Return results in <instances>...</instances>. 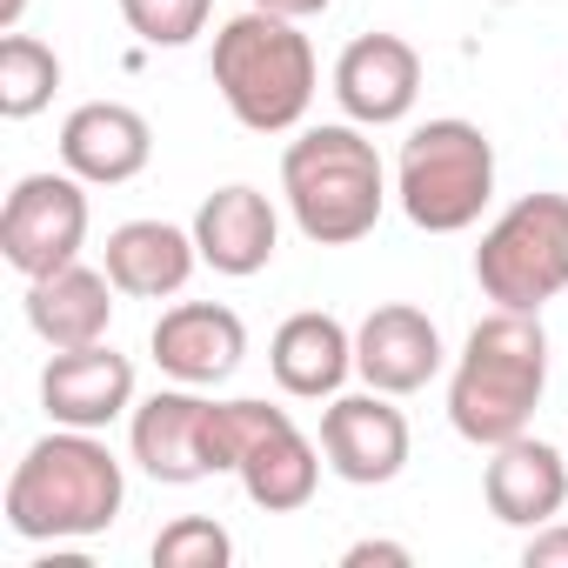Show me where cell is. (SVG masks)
I'll return each instance as SVG.
<instances>
[{"mask_svg":"<svg viewBox=\"0 0 568 568\" xmlns=\"http://www.w3.org/2000/svg\"><path fill=\"white\" fill-rule=\"evenodd\" d=\"M267 375L281 395H295V402H335L342 382L355 375V335L322 315V308H302L274 328L267 342Z\"/></svg>","mask_w":568,"mask_h":568,"instance_id":"e0dca14e","label":"cell"},{"mask_svg":"<svg viewBox=\"0 0 568 568\" xmlns=\"http://www.w3.org/2000/svg\"><path fill=\"white\" fill-rule=\"evenodd\" d=\"M214 88L247 134H288L315 108V48L302 21L247 8L214 34Z\"/></svg>","mask_w":568,"mask_h":568,"instance_id":"277c9868","label":"cell"},{"mask_svg":"<svg viewBox=\"0 0 568 568\" xmlns=\"http://www.w3.org/2000/svg\"><path fill=\"white\" fill-rule=\"evenodd\" d=\"M21 14H28V0H0V34H14Z\"/></svg>","mask_w":568,"mask_h":568,"instance_id":"4316f807","label":"cell"},{"mask_svg":"<svg viewBox=\"0 0 568 568\" xmlns=\"http://www.w3.org/2000/svg\"><path fill=\"white\" fill-rule=\"evenodd\" d=\"M148 348H154L161 375H174L187 388H221L247 355V328L221 302H174V308H161Z\"/></svg>","mask_w":568,"mask_h":568,"instance_id":"7c38bea8","label":"cell"},{"mask_svg":"<svg viewBox=\"0 0 568 568\" xmlns=\"http://www.w3.org/2000/svg\"><path fill=\"white\" fill-rule=\"evenodd\" d=\"M54 88H61V54L14 28L8 41H0V114H8V121H34L54 101Z\"/></svg>","mask_w":568,"mask_h":568,"instance_id":"44dd1931","label":"cell"},{"mask_svg":"<svg viewBox=\"0 0 568 568\" xmlns=\"http://www.w3.org/2000/svg\"><path fill=\"white\" fill-rule=\"evenodd\" d=\"M128 448L141 462V475L168 481V488H187V481H207L221 475L214 468V402L194 395L187 382L181 388H161L148 402H134L128 415Z\"/></svg>","mask_w":568,"mask_h":568,"instance_id":"ba28073f","label":"cell"},{"mask_svg":"<svg viewBox=\"0 0 568 568\" xmlns=\"http://www.w3.org/2000/svg\"><path fill=\"white\" fill-rule=\"evenodd\" d=\"M128 475L94 428L41 435L8 475V535L21 541H88L121 521Z\"/></svg>","mask_w":568,"mask_h":568,"instance_id":"6da1fadb","label":"cell"},{"mask_svg":"<svg viewBox=\"0 0 568 568\" xmlns=\"http://www.w3.org/2000/svg\"><path fill=\"white\" fill-rule=\"evenodd\" d=\"M214 0H121V21L148 41V48H187L207 34Z\"/></svg>","mask_w":568,"mask_h":568,"instance_id":"603a6c76","label":"cell"},{"mask_svg":"<svg viewBox=\"0 0 568 568\" xmlns=\"http://www.w3.org/2000/svg\"><path fill=\"white\" fill-rule=\"evenodd\" d=\"M548 388V328L541 315L521 308H495L488 322L468 328L455 375H448V422L462 442L475 448H501L515 435H528L535 408Z\"/></svg>","mask_w":568,"mask_h":568,"instance_id":"7a4b0ae2","label":"cell"},{"mask_svg":"<svg viewBox=\"0 0 568 568\" xmlns=\"http://www.w3.org/2000/svg\"><path fill=\"white\" fill-rule=\"evenodd\" d=\"M88 247V181L81 174H21L8 207H0V254L14 274L41 281L68 261H81Z\"/></svg>","mask_w":568,"mask_h":568,"instance_id":"52a82bcc","label":"cell"},{"mask_svg":"<svg viewBox=\"0 0 568 568\" xmlns=\"http://www.w3.org/2000/svg\"><path fill=\"white\" fill-rule=\"evenodd\" d=\"M442 328L408 308V302H382L362 328H355V375L382 395H415L442 375Z\"/></svg>","mask_w":568,"mask_h":568,"instance_id":"9a60e30c","label":"cell"},{"mask_svg":"<svg viewBox=\"0 0 568 568\" xmlns=\"http://www.w3.org/2000/svg\"><path fill=\"white\" fill-rule=\"evenodd\" d=\"M41 408L54 428H114L121 415H134V362L114 342H88V348H54V362L41 368Z\"/></svg>","mask_w":568,"mask_h":568,"instance_id":"30bf717a","label":"cell"},{"mask_svg":"<svg viewBox=\"0 0 568 568\" xmlns=\"http://www.w3.org/2000/svg\"><path fill=\"white\" fill-rule=\"evenodd\" d=\"M114 281L108 267H88V261H68L41 281H28V328L48 342V348H88V342H108L114 328Z\"/></svg>","mask_w":568,"mask_h":568,"instance_id":"ffe728a7","label":"cell"},{"mask_svg":"<svg viewBox=\"0 0 568 568\" xmlns=\"http://www.w3.org/2000/svg\"><path fill=\"white\" fill-rule=\"evenodd\" d=\"M521 568H568V521H541V528H528Z\"/></svg>","mask_w":568,"mask_h":568,"instance_id":"cb8c5ba5","label":"cell"},{"mask_svg":"<svg viewBox=\"0 0 568 568\" xmlns=\"http://www.w3.org/2000/svg\"><path fill=\"white\" fill-rule=\"evenodd\" d=\"M234 561V535L214 515H181L154 535V568H227Z\"/></svg>","mask_w":568,"mask_h":568,"instance_id":"7402d4cb","label":"cell"},{"mask_svg":"<svg viewBox=\"0 0 568 568\" xmlns=\"http://www.w3.org/2000/svg\"><path fill=\"white\" fill-rule=\"evenodd\" d=\"M154 161V128L128 101H81L61 121V168L88 187H121Z\"/></svg>","mask_w":568,"mask_h":568,"instance_id":"4fadbf2b","label":"cell"},{"mask_svg":"<svg viewBox=\"0 0 568 568\" xmlns=\"http://www.w3.org/2000/svg\"><path fill=\"white\" fill-rule=\"evenodd\" d=\"M481 495H488V515L508 521V528H541L561 515L568 501V455L535 442V435H515L501 448H488V468H481Z\"/></svg>","mask_w":568,"mask_h":568,"instance_id":"2e32d148","label":"cell"},{"mask_svg":"<svg viewBox=\"0 0 568 568\" xmlns=\"http://www.w3.org/2000/svg\"><path fill=\"white\" fill-rule=\"evenodd\" d=\"M375 561H382V568H408L415 548H408V541H355V548L342 555V568H375Z\"/></svg>","mask_w":568,"mask_h":568,"instance_id":"d4e9b609","label":"cell"},{"mask_svg":"<svg viewBox=\"0 0 568 568\" xmlns=\"http://www.w3.org/2000/svg\"><path fill=\"white\" fill-rule=\"evenodd\" d=\"M247 8H267V14H288V21H315V14H328L335 0H247Z\"/></svg>","mask_w":568,"mask_h":568,"instance_id":"484cf974","label":"cell"},{"mask_svg":"<svg viewBox=\"0 0 568 568\" xmlns=\"http://www.w3.org/2000/svg\"><path fill=\"white\" fill-rule=\"evenodd\" d=\"M322 455L342 481L355 488H382L408 468V415L395 408V395L368 388V395H335L322 408Z\"/></svg>","mask_w":568,"mask_h":568,"instance_id":"9c48e42d","label":"cell"},{"mask_svg":"<svg viewBox=\"0 0 568 568\" xmlns=\"http://www.w3.org/2000/svg\"><path fill=\"white\" fill-rule=\"evenodd\" d=\"M422 94V54L402 34H362L335 61V101L355 128H395L415 114Z\"/></svg>","mask_w":568,"mask_h":568,"instance_id":"8fae6325","label":"cell"},{"mask_svg":"<svg viewBox=\"0 0 568 568\" xmlns=\"http://www.w3.org/2000/svg\"><path fill=\"white\" fill-rule=\"evenodd\" d=\"M322 462H328L322 442H308L288 408H274V415L261 422V435L247 442V455H241L234 475H241V488H247V501H254L261 515H295V508L315 501Z\"/></svg>","mask_w":568,"mask_h":568,"instance_id":"ac0fdd59","label":"cell"},{"mask_svg":"<svg viewBox=\"0 0 568 568\" xmlns=\"http://www.w3.org/2000/svg\"><path fill=\"white\" fill-rule=\"evenodd\" d=\"M475 281L495 308L541 315L568 295V194H521L475 247Z\"/></svg>","mask_w":568,"mask_h":568,"instance_id":"8992f818","label":"cell"},{"mask_svg":"<svg viewBox=\"0 0 568 568\" xmlns=\"http://www.w3.org/2000/svg\"><path fill=\"white\" fill-rule=\"evenodd\" d=\"M395 201H402V214L422 234H462V227H475L481 207L495 201V141L475 121H462V114L422 121L402 141Z\"/></svg>","mask_w":568,"mask_h":568,"instance_id":"5b68a950","label":"cell"},{"mask_svg":"<svg viewBox=\"0 0 568 568\" xmlns=\"http://www.w3.org/2000/svg\"><path fill=\"white\" fill-rule=\"evenodd\" d=\"M194 247H201V261H207L214 274L247 281V274H261V267L274 261V247H281V214H274V201H267L261 187L227 181V187H214V194L194 207Z\"/></svg>","mask_w":568,"mask_h":568,"instance_id":"5bb4252c","label":"cell"},{"mask_svg":"<svg viewBox=\"0 0 568 568\" xmlns=\"http://www.w3.org/2000/svg\"><path fill=\"white\" fill-rule=\"evenodd\" d=\"M101 267L121 295L134 302H168L181 295L194 267H201V247H194V227H174V221H121L101 247Z\"/></svg>","mask_w":568,"mask_h":568,"instance_id":"d6986e66","label":"cell"},{"mask_svg":"<svg viewBox=\"0 0 568 568\" xmlns=\"http://www.w3.org/2000/svg\"><path fill=\"white\" fill-rule=\"evenodd\" d=\"M281 194H288V214L315 247H355L362 234H375L388 207V168L355 121H328L288 141Z\"/></svg>","mask_w":568,"mask_h":568,"instance_id":"3957f363","label":"cell"}]
</instances>
